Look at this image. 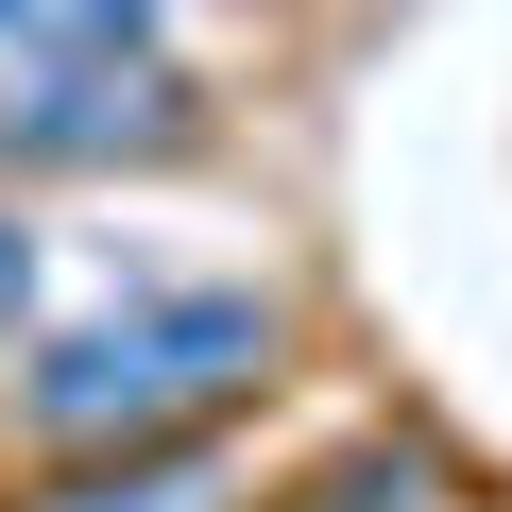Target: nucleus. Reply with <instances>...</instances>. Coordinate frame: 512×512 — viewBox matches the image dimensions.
I'll return each mask as SVG.
<instances>
[{"mask_svg": "<svg viewBox=\"0 0 512 512\" xmlns=\"http://www.w3.org/2000/svg\"><path fill=\"white\" fill-rule=\"evenodd\" d=\"M274 376H291V291L274 274H154V291H120V308L0 359V427L35 461H86V444L239 427Z\"/></svg>", "mask_w": 512, "mask_h": 512, "instance_id": "1", "label": "nucleus"}, {"mask_svg": "<svg viewBox=\"0 0 512 512\" xmlns=\"http://www.w3.org/2000/svg\"><path fill=\"white\" fill-rule=\"evenodd\" d=\"M171 154H205V69L171 35L0 69V171H171Z\"/></svg>", "mask_w": 512, "mask_h": 512, "instance_id": "2", "label": "nucleus"}, {"mask_svg": "<svg viewBox=\"0 0 512 512\" xmlns=\"http://www.w3.org/2000/svg\"><path fill=\"white\" fill-rule=\"evenodd\" d=\"M0 512H256V444L239 427H171V444H86L35 461Z\"/></svg>", "mask_w": 512, "mask_h": 512, "instance_id": "3", "label": "nucleus"}, {"mask_svg": "<svg viewBox=\"0 0 512 512\" xmlns=\"http://www.w3.org/2000/svg\"><path fill=\"white\" fill-rule=\"evenodd\" d=\"M291 512H461V461H444L427 427H359V444H342Z\"/></svg>", "mask_w": 512, "mask_h": 512, "instance_id": "4", "label": "nucleus"}, {"mask_svg": "<svg viewBox=\"0 0 512 512\" xmlns=\"http://www.w3.org/2000/svg\"><path fill=\"white\" fill-rule=\"evenodd\" d=\"M18 342H35V222L0 205V359H18Z\"/></svg>", "mask_w": 512, "mask_h": 512, "instance_id": "5", "label": "nucleus"}]
</instances>
